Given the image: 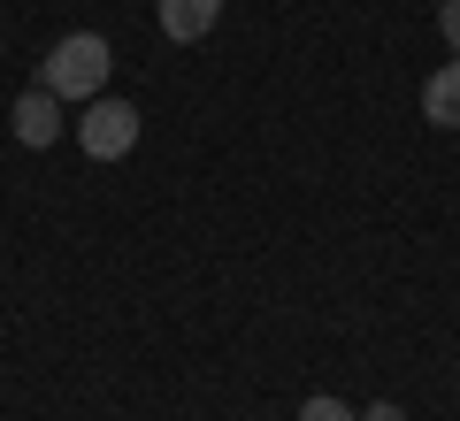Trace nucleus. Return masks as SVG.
Segmentation results:
<instances>
[{"mask_svg": "<svg viewBox=\"0 0 460 421\" xmlns=\"http://www.w3.org/2000/svg\"><path fill=\"white\" fill-rule=\"evenodd\" d=\"M299 421H361V414H353L345 399H307V406H299Z\"/></svg>", "mask_w": 460, "mask_h": 421, "instance_id": "6", "label": "nucleus"}, {"mask_svg": "<svg viewBox=\"0 0 460 421\" xmlns=\"http://www.w3.org/2000/svg\"><path fill=\"white\" fill-rule=\"evenodd\" d=\"M453 399H460V390H453Z\"/></svg>", "mask_w": 460, "mask_h": 421, "instance_id": "9", "label": "nucleus"}, {"mask_svg": "<svg viewBox=\"0 0 460 421\" xmlns=\"http://www.w3.org/2000/svg\"><path fill=\"white\" fill-rule=\"evenodd\" d=\"M361 421H407V414H399V406H392V399H376V406H368V414H361Z\"/></svg>", "mask_w": 460, "mask_h": 421, "instance_id": "8", "label": "nucleus"}, {"mask_svg": "<svg viewBox=\"0 0 460 421\" xmlns=\"http://www.w3.org/2000/svg\"><path fill=\"white\" fill-rule=\"evenodd\" d=\"M77 146L93 153V162H123V153L138 146V108L131 100H84V115H77Z\"/></svg>", "mask_w": 460, "mask_h": 421, "instance_id": "2", "label": "nucleus"}, {"mask_svg": "<svg viewBox=\"0 0 460 421\" xmlns=\"http://www.w3.org/2000/svg\"><path fill=\"white\" fill-rule=\"evenodd\" d=\"M108 69H115L108 39H100V31H69V39H54V47H47L39 84H47L54 100H100V92H108Z\"/></svg>", "mask_w": 460, "mask_h": 421, "instance_id": "1", "label": "nucleus"}, {"mask_svg": "<svg viewBox=\"0 0 460 421\" xmlns=\"http://www.w3.org/2000/svg\"><path fill=\"white\" fill-rule=\"evenodd\" d=\"M154 16H162V31L177 47H192V39H208L223 23V0H154Z\"/></svg>", "mask_w": 460, "mask_h": 421, "instance_id": "4", "label": "nucleus"}, {"mask_svg": "<svg viewBox=\"0 0 460 421\" xmlns=\"http://www.w3.org/2000/svg\"><path fill=\"white\" fill-rule=\"evenodd\" d=\"M422 115H429L438 130H460V54H453V62H445L438 77L422 84Z\"/></svg>", "mask_w": 460, "mask_h": 421, "instance_id": "5", "label": "nucleus"}, {"mask_svg": "<svg viewBox=\"0 0 460 421\" xmlns=\"http://www.w3.org/2000/svg\"><path fill=\"white\" fill-rule=\"evenodd\" d=\"M8 130H16V146H31V153H47L54 138H62V100L47 92V84H31V92L8 108Z\"/></svg>", "mask_w": 460, "mask_h": 421, "instance_id": "3", "label": "nucleus"}, {"mask_svg": "<svg viewBox=\"0 0 460 421\" xmlns=\"http://www.w3.org/2000/svg\"><path fill=\"white\" fill-rule=\"evenodd\" d=\"M438 31H445V47L460 54V0H445V8H438Z\"/></svg>", "mask_w": 460, "mask_h": 421, "instance_id": "7", "label": "nucleus"}]
</instances>
